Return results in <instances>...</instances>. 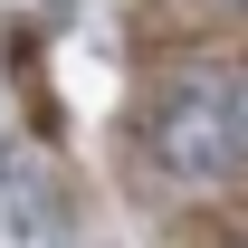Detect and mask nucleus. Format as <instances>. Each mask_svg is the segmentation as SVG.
Instances as JSON below:
<instances>
[{
	"label": "nucleus",
	"mask_w": 248,
	"mask_h": 248,
	"mask_svg": "<svg viewBox=\"0 0 248 248\" xmlns=\"http://www.w3.org/2000/svg\"><path fill=\"white\" fill-rule=\"evenodd\" d=\"M143 143H153V162L172 172V182H219V172H239V162H248L239 77H182V86H162Z\"/></svg>",
	"instance_id": "nucleus-1"
},
{
	"label": "nucleus",
	"mask_w": 248,
	"mask_h": 248,
	"mask_svg": "<svg viewBox=\"0 0 248 248\" xmlns=\"http://www.w3.org/2000/svg\"><path fill=\"white\" fill-rule=\"evenodd\" d=\"M0 191H10V210H19V248H67V219H58V201H48V182H38V162L0 153Z\"/></svg>",
	"instance_id": "nucleus-2"
},
{
	"label": "nucleus",
	"mask_w": 248,
	"mask_h": 248,
	"mask_svg": "<svg viewBox=\"0 0 248 248\" xmlns=\"http://www.w3.org/2000/svg\"><path fill=\"white\" fill-rule=\"evenodd\" d=\"M239 134H248V67H239Z\"/></svg>",
	"instance_id": "nucleus-3"
},
{
	"label": "nucleus",
	"mask_w": 248,
	"mask_h": 248,
	"mask_svg": "<svg viewBox=\"0 0 248 248\" xmlns=\"http://www.w3.org/2000/svg\"><path fill=\"white\" fill-rule=\"evenodd\" d=\"M38 10H77V0H38Z\"/></svg>",
	"instance_id": "nucleus-4"
},
{
	"label": "nucleus",
	"mask_w": 248,
	"mask_h": 248,
	"mask_svg": "<svg viewBox=\"0 0 248 248\" xmlns=\"http://www.w3.org/2000/svg\"><path fill=\"white\" fill-rule=\"evenodd\" d=\"M229 10H248V0H229Z\"/></svg>",
	"instance_id": "nucleus-5"
}]
</instances>
